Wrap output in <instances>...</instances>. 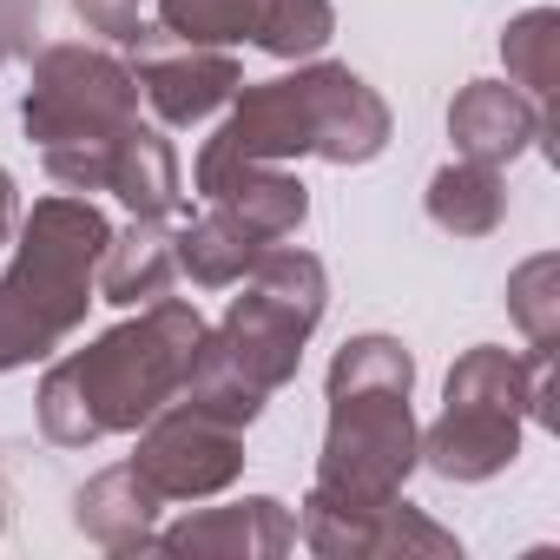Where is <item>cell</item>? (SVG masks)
<instances>
[{"instance_id": "obj_1", "label": "cell", "mask_w": 560, "mask_h": 560, "mask_svg": "<svg viewBox=\"0 0 560 560\" xmlns=\"http://www.w3.org/2000/svg\"><path fill=\"white\" fill-rule=\"evenodd\" d=\"M237 284H244V298H231V311L218 324H205V343H198L178 396L250 429L264 416V402L298 376L304 343L317 337V324L330 311V270L317 250L264 244Z\"/></svg>"}, {"instance_id": "obj_2", "label": "cell", "mask_w": 560, "mask_h": 560, "mask_svg": "<svg viewBox=\"0 0 560 560\" xmlns=\"http://www.w3.org/2000/svg\"><path fill=\"white\" fill-rule=\"evenodd\" d=\"M205 343V317L185 298H152L139 317L100 330L86 350H67L40 376V435L54 448H93L106 435H132L145 416H159Z\"/></svg>"}, {"instance_id": "obj_3", "label": "cell", "mask_w": 560, "mask_h": 560, "mask_svg": "<svg viewBox=\"0 0 560 560\" xmlns=\"http://www.w3.org/2000/svg\"><path fill=\"white\" fill-rule=\"evenodd\" d=\"M389 100L337 67V60H298L284 80H244L237 100L224 106V126L198 145L191 185H211L231 165H291V159H324V165H370L389 152Z\"/></svg>"}, {"instance_id": "obj_4", "label": "cell", "mask_w": 560, "mask_h": 560, "mask_svg": "<svg viewBox=\"0 0 560 560\" xmlns=\"http://www.w3.org/2000/svg\"><path fill=\"white\" fill-rule=\"evenodd\" d=\"M113 224L93 198L54 191L34 198V211L14 224V257L0 270V376L47 363L80 324L93 298V270Z\"/></svg>"}, {"instance_id": "obj_5", "label": "cell", "mask_w": 560, "mask_h": 560, "mask_svg": "<svg viewBox=\"0 0 560 560\" xmlns=\"http://www.w3.org/2000/svg\"><path fill=\"white\" fill-rule=\"evenodd\" d=\"M139 119V80L119 54L86 47V40H54L34 47L27 60V93H21V126L40 145V165L60 191H106V159L113 139Z\"/></svg>"}, {"instance_id": "obj_6", "label": "cell", "mask_w": 560, "mask_h": 560, "mask_svg": "<svg viewBox=\"0 0 560 560\" xmlns=\"http://www.w3.org/2000/svg\"><path fill=\"white\" fill-rule=\"evenodd\" d=\"M527 429V357L501 343H475L455 357L442 383V416L422 429V468L442 481H494L514 468Z\"/></svg>"}, {"instance_id": "obj_7", "label": "cell", "mask_w": 560, "mask_h": 560, "mask_svg": "<svg viewBox=\"0 0 560 560\" xmlns=\"http://www.w3.org/2000/svg\"><path fill=\"white\" fill-rule=\"evenodd\" d=\"M330 396V422H324V455H317V481L311 501H337V508H376L389 494H402V481L422 468V429L402 383H337Z\"/></svg>"}, {"instance_id": "obj_8", "label": "cell", "mask_w": 560, "mask_h": 560, "mask_svg": "<svg viewBox=\"0 0 560 560\" xmlns=\"http://www.w3.org/2000/svg\"><path fill=\"white\" fill-rule=\"evenodd\" d=\"M132 448V468L145 475V488L172 508V501H211L244 475V429L172 396L159 416H145Z\"/></svg>"}, {"instance_id": "obj_9", "label": "cell", "mask_w": 560, "mask_h": 560, "mask_svg": "<svg viewBox=\"0 0 560 560\" xmlns=\"http://www.w3.org/2000/svg\"><path fill=\"white\" fill-rule=\"evenodd\" d=\"M298 540L324 560H409V553H435V560H462V540L448 527H435L409 494H389L376 508H337V501H311L298 508Z\"/></svg>"}, {"instance_id": "obj_10", "label": "cell", "mask_w": 560, "mask_h": 560, "mask_svg": "<svg viewBox=\"0 0 560 560\" xmlns=\"http://www.w3.org/2000/svg\"><path fill=\"white\" fill-rule=\"evenodd\" d=\"M132 54H139V67H132L139 100L152 106L159 126H178V132L224 113L244 86V67L231 60V47H185V40H165L152 27Z\"/></svg>"}, {"instance_id": "obj_11", "label": "cell", "mask_w": 560, "mask_h": 560, "mask_svg": "<svg viewBox=\"0 0 560 560\" xmlns=\"http://www.w3.org/2000/svg\"><path fill=\"white\" fill-rule=\"evenodd\" d=\"M291 547H298V514L277 494H244L224 508L191 501V514L152 534V553L172 560H284Z\"/></svg>"}, {"instance_id": "obj_12", "label": "cell", "mask_w": 560, "mask_h": 560, "mask_svg": "<svg viewBox=\"0 0 560 560\" xmlns=\"http://www.w3.org/2000/svg\"><path fill=\"white\" fill-rule=\"evenodd\" d=\"M547 132V106L527 100L514 80H468L455 100H448V139H455V159H475V165H514L521 152H534Z\"/></svg>"}, {"instance_id": "obj_13", "label": "cell", "mask_w": 560, "mask_h": 560, "mask_svg": "<svg viewBox=\"0 0 560 560\" xmlns=\"http://www.w3.org/2000/svg\"><path fill=\"white\" fill-rule=\"evenodd\" d=\"M159 514H165V501L145 488V475H139L132 462L100 468V475L73 494V527H80L93 547H106V553H152Z\"/></svg>"}, {"instance_id": "obj_14", "label": "cell", "mask_w": 560, "mask_h": 560, "mask_svg": "<svg viewBox=\"0 0 560 560\" xmlns=\"http://www.w3.org/2000/svg\"><path fill=\"white\" fill-rule=\"evenodd\" d=\"M178 284V250H172V218H132L126 231L106 237L100 270H93V298L139 311L152 298H172Z\"/></svg>"}, {"instance_id": "obj_15", "label": "cell", "mask_w": 560, "mask_h": 560, "mask_svg": "<svg viewBox=\"0 0 560 560\" xmlns=\"http://www.w3.org/2000/svg\"><path fill=\"white\" fill-rule=\"evenodd\" d=\"M198 198L205 205H224L231 218H244L264 244L298 237L304 218H311V185L291 165H231L211 185H198Z\"/></svg>"}, {"instance_id": "obj_16", "label": "cell", "mask_w": 560, "mask_h": 560, "mask_svg": "<svg viewBox=\"0 0 560 560\" xmlns=\"http://www.w3.org/2000/svg\"><path fill=\"white\" fill-rule=\"evenodd\" d=\"M106 191L132 211V218H178L185 205V178H178V152L159 126H126L113 139V159H106Z\"/></svg>"}, {"instance_id": "obj_17", "label": "cell", "mask_w": 560, "mask_h": 560, "mask_svg": "<svg viewBox=\"0 0 560 560\" xmlns=\"http://www.w3.org/2000/svg\"><path fill=\"white\" fill-rule=\"evenodd\" d=\"M172 250H178V277H191L198 291H231L237 277L257 264L264 237L244 218H231L224 205H205L191 224L172 231Z\"/></svg>"}, {"instance_id": "obj_18", "label": "cell", "mask_w": 560, "mask_h": 560, "mask_svg": "<svg viewBox=\"0 0 560 560\" xmlns=\"http://www.w3.org/2000/svg\"><path fill=\"white\" fill-rule=\"evenodd\" d=\"M422 205H429L435 231H448V237H494L501 218H508V178H501V165L448 159V165L429 178Z\"/></svg>"}, {"instance_id": "obj_19", "label": "cell", "mask_w": 560, "mask_h": 560, "mask_svg": "<svg viewBox=\"0 0 560 560\" xmlns=\"http://www.w3.org/2000/svg\"><path fill=\"white\" fill-rule=\"evenodd\" d=\"M501 60H508V80H514L527 100L553 106V93H560V14H553V8L514 14V21L501 27Z\"/></svg>"}, {"instance_id": "obj_20", "label": "cell", "mask_w": 560, "mask_h": 560, "mask_svg": "<svg viewBox=\"0 0 560 560\" xmlns=\"http://www.w3.org/2000/svg\"><path fill=\"white\" fill-rule=\"evenodd\" d=\"M250 40L270 60H324V47L337 40V8L330 0H257Z\"/></svg>"}, {"instance_id": "obj_21", "label": "cell", "mask_w": 560, "mask_h": 560, "mask_svg": "<svg viewBox=\"0 0 560 560\" xmlns=\"http://www.w3.org/2000/svg\"><path fill=\"white\" fill-rule=\"evenodd\" d=\"M508 317L521 324L527 350H553L560 343V257L540 250L508 277Z\"/></svg>"}, {"instance_id": "obj_22", "label": "cell", "mask_w": 560, "mask_h": 560, "mask_svg": "<svg viewBox=\"0 0 560 560\" xmlns=\"http://www.w3.org/2000/svg\"><path fill=\"white\" fill-rule=\"evenodd\" d=\"M257 0H159V34L185 47H237L250 40Z\"/></svg>"}, {"instance_id": "obj_23", "label": "cell", "mask_w": 560, "mask_h": 560, "mask_svg": "<svg viewBox=\"0 0 560 560\" xmlns=\"http://www.w3.org/2000/svg\"><path fill=\"white\" fill-rule=\"evenodd\" d=\"M73 14H80V27L86 34H100V40H113V47H139L152 27H145V0H73Z\"/></svg>"}, {"instance_id": "obj_24", "label": "cell", "mask_w": 560, "mask_h": 560, "mask_svg": "<svg viewBox=\"0 0 560 560\" xmlns=\"http://www.w3.org/2000/svg\"><path fill=\"white\" fill-rule=\"evenodd\" d=\"M40 47V0H0V73L14 60H34Z\"/></svg>"}, {"instance_id": "obj_25", "label": "cell", "mask_w": 560, "mask_h": 560, "mask_svg": "<svg viewBox=\"0 0 560 560\" xmlns=\"http://www.w3.org/2000/svg\"><path fill=\"white\" fill-rule=\"evenodd\" d=\"M14 224H21V191H14V172L0 165V244L14 237Z\"/></svg>"}, {"instance_id": "obj_26", "label": "cell", "mask_w": 560, "mask_h": 560, "mask_svg": "<svg viewBox=\"0 0 560 560\" xmlns=\"http://www.w3.org/2000/svg\"><path fill=\"white\" fill-rule=\"evenodd\" d=\"M0 534H8V494H0Z\"/></svg>"}]
</instances>
